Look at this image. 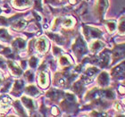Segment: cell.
Listing matches in <instances>:
<instances>
[{
    "label": "cell",
    "mask_w": 125,
    "mask_h": 117,
    "mask_svg": "<svg viewBox=\"0 0 125 117\" xmlns=\"http://www.w3.org/2000/svg\"><path fill=\"white\" fill-rule=\"evenodd\" d=\"M98 83L100 86L104 87L108 85L109 83V75L107 74V73L105 72H103L102 73H100V75L98 76Z\"/></svg>",
    "instance_id": "cell-5"
},
{
    "label": "cell",
    "mask_w": 125,
    "mask_h": 117,
    "mask_svg": "<svg viewBox=\"0 0 125 117\" xmlns=\"http://www.w3.org/2000/svg\"><path fill=\"white\" fill-rule=\"evenodd\" d=\"M125 55V47H119L115 50L114 52V56L115 59H119Z\"/></svg>",
    "instance_id": "cell-8"
},
{
    "label": "cell",
    "mask_w": 125,
    "mask_h": 117,
    "mask_svg": "<svg viewBox=\"0 0 125 117\" xmlns=\"http://www.w3.org/2000/svg\"><path fill=\"white\" fill-rule=\"evenodd\" d=\"M109 55L108 53H103L101 55H99L98 57H96L94 60L93 63H96L97 64H99L101 67H104L109 64Z\"/></svg>",
    "instance_id": "cell-3"
},
{
    "label": "cell",
    "mask_w": 125,
    "mask_h": 117,
    "mask_svg": "<svg viewBox=\"0 0 125 117\" xmlns=\"http://www.w3.org/2000/svg\"><path fill=\"white\" fill-rule=\"evenodd\" d=\"M15 4L17 5H21V6H23V5H27L30 4L29 0H15Z\"/></svg>",
    "instance_id": "cell-27"
},
{
    "label": "cell",
    "mask_w": 125,
    "mask_h": 117,
    "mask_svg": "<svg viewBox=\"0 0 125 117\" xmlns=\"http://www.w3.org/2000/svg\"><path fill=\"white\" fill-rule=\"evenodd\" d=\"M7 22H8V21L5 18V17H0V23L6 25V24H7Z\"/></svg>",
    "instance_id": "cell-32"
},
{
    "label": "cell",
    "mask_w": 125,
    "mask_h": 117,
    "mask_svg": "<svg viewBox=\"0 0 125 117\" xmlns=\"http://www.w3.org/2000/svg\"><path fill=\"white\" fill-rule=\"evenodd\" d=\"M84 34L88 39H94V38H99L102 35V32L98 29L92 28V27L84 26Z\"/></svg>",
    "instance_id": "cell-2"
},
{
    "label": "cell",
    "mask_w": 125,
    "mask_h": 117,
    "mask_svg": "<svg viewBox=\"0 0 125 117\" xmlns=\"http://www.w3.org/2000/svg\"><path fill=\"white\" fill-rule=\"evenodd\" d=\"M73 21L71 18L65 19L64 21H62V25H63L64 27H70V26L73 25Z\"/></svg>",
    "instance_id": "cell-28"
},
{
    "label": "cell",
    "mask_w": 125,
    "mask_h": 117,
    "mask_svg": "<svg viewBox=\"0 0 125 117\" xmlns=\"http://www.w3.org/2000/svg\"><path fill=\"white\" fill-rule=\"evenodd\" d=\"M0 81H1V79H0Z\"/></svg>",
    "instance_id": "cell-40"
},
{
    "label": "cell",
    "mask_w": 125,
    "mask_h": 117,
    "mask_svg": "<svg viewBox=\"0 0 125 117\" xmlns=\"http://www.w3.org/2000/svg\"><path fill=\"white\" fill-rule=\"evenodd\" d=\"M26 77L30 81H33V79H34V76H33V74H32V73H31V72H27V73H26Z\"/></svg>",
    "instance_id": "cell-31"
},
{
    "label": "cell",
    "mask_w": 125,
    "mask_h": 117,
    "mask_svg": "<svg viewBox=\"0 0 125 117\" xmlns=\"http://www.w3.org/2000/svg\"><path fill=\"white\" fill-rule=\"evenodd\" d=\"M73 51L75 52V54L79 56H81L83 55L84 54H86L87 52V47L85 45V42L82 40V39L79 38V39H76L75 43L73 47Z\"/></svg>",
    "instance_id": "cell-1"
},
{
    "label": "cell",
    "mask_w": 125,
    "mask_h": 117,
    "mask_svg": "<svg viewBox=\"0 0 125 117\" xmlns=\"http://www.w3.org/2000/svg\"><path fill=\"white\" fill-rule=\"evenodd\" d=\"M112 75L115 77H124L125 76V62L122 63L120 64L114 68L112 71Z\"/></svg>",
    "instance_id": "cell-4"
},
{
    "label": "cell",
    "mask_w": 125,
    "mask_h": 117,
    "mask_svg": "<svg viewBox=\"0 0 125 117\" xmlns=\"http://www.w3.org/2000/svg\"><path fill=\"white\" fill-rule=\"evenodd\" d=\"M119 92H120L121 94H124L125 93V87H123V86L119 87Z\"/></svg>",
    "instance_id": "cell-33"
},
{
    "label": "cell",
    "mask_w": 125,
    "mask_h": 117,
    "mask_svg": "<svg viewBox=\"0 0 125 117\" xmlns=\"http://www.w3.org/2000/svg\"><path fill=\"white\" fill-rule=\"evenodd\" d=\"M10 39H11L10 35L8 34V32L5 29L0 30V39H2L4 41H9Z\"/></svg>",
    "instance_id": "cell-15"
},
{
    "label": "cell",
    "mask_w": 125,
    "mask_h": 117,
    "mask_svg": "<svg viewBox=\"0 0 125 117\" xmlns=\"http://www.w3.org/2000/svg\"><path fill=\"white\" fill-rule=\"evenodd\" d=\"M70 3H71V4H75L76 0H70Z\"/></svg>",
    "instance_id": "cell-38"
},
{
    "label": "cell",
    "mask_w": 125,
    "mask_h": 117,
    "mask_svg": "<svg viewBox=\"0 0 125 117\" xmlns=\"http://www.w3.org/2000/svg\"><path fill=\"white\" fill-rule=\"evenodd\" d=\"M54 52H55V55H57L58 53H60V49L57 48V47H55V48H54Z\"/></svg>",
    "instance_id": "cell-36"
},
{
    "label": "cell",
    "mask_w": 125,
    "mask_h": 117,
    "mask_svg": "<svg viewBox=\"0 0 125 117\" xmlns=\"http://www.w3.org/2000/svg\"><path fill=\"white\" fill-rule=\"evenodd\" d=\"M58 110L56 107H53V114H55V115H57L58 114Z\"/></svg>",
    "instance_id": "cell-37"
},
{
    "label": "cell",
    "mask_w": 125,
    "mask_h": 117,
    "mask_svg": "<svg viewBox=\"0 0 125 117\" xmlns=\"http://www.w3.org/2000/svg\"><path fill=\"white\" fill-rule=\"evenodd\" d=\"M97 73H98V69H96V68H95V67H90V68H89V69L86 71V73H85V75L89 76V77L92 78V77L96 75Z\"/></svg>",
    "instance_id": "cell-17"
},
{
    "label": "cell",
    "mask_w": 125,
    "mask_h": 117,
    "mask_svg": "<svg viewBox=\"0 0 125 117\" xmlns=\"http://www.w3.org/2000/svg\"><path fill=\"white\" fill-rule=\"evenodd\" d=\"M101 92V96L107 99H113L115 97V92L110 89H105V90H100Z\"/></svg>",
    "instance_id": "cell-9"
},
{
    "label": "cell",
    "mask_w": 125,
    "mask_h": 117,
    "mask_svg": "<svg viewBox=\"0 0 125 117\" xmlns=\"http://www.w3.org/2000/svg\"><path fill=\"white\" fill-rule=\"evenodd\" d=\"M13 47H14L16 49H22L25 47V41L21 39H17L13 43Z\"/></svg>",
    "instance_id": "cell-13"
},
{
    "label": "cell",
    "mask_w": 125,
    "mask_h": 117,
    "mask_svg": "<svg viewBox=\"0 0 125 117\" xmlns=\"http://www.w3.org/2000/svg\"><path fill=\"white\" fill-rule=\"evenodd\" d=\"M25 24H26V21H24V20H19V21H16L15 23L13 24V28L15 30H18V31H20V30H22L24 28V26H25Z\"/></svg>",
    "instance_id": "cell-16"
},
{
    "label": "cell",
    "mask_w": 125,
    "mask_h": 117,
    "mask_svg": "<svg viewBox=\"0 0 125 117\" xmlns=\"http://www.w3.org/2000/svg\"><path fill=\"white\" fill-rule=\"evenodd\" d=\"M3 54L4 55H5L6 56H8V57H11V58H13V56L14 55H13V54H12V51H11L10 48H8V47H6V48H5V49L3 50Z\"/></svg>",
    "instance_id": "cell-26"
},
{
    "label": "cell",
    "mask_w": 125,
    "mask_h": 117,
    "mask_svg": "<svg viewBox=\"0 0 125 117\" xmlns=\"http://www.w3.org/2000/svg\"><path fill=\"white\" fill-rule=\"evenodd\" d=\"M118 29H119V32L121 34H125V18H122L120 20Z\"/></svg>",
    "instance_id": "cell-22"
},
{
    "label": "cell",
    "mask_w": 125,
    "mask_h": 117,
    "mask_svg": "<svg viewBox=\"0 0 125 117\" xmlns=\"http://www.w3.org/2000/svg\"><path fill=\"white\" fill-rule=\"evenodd\" d=\"M61 95H62V93L57 90H52L47 93V96L50 97L51 99H53V100H57L61 96Z\"/></svg>",
    "instance_id": "cell-14"
},
{
    "label": "cell",
    "mask_w": 125,
    "mask_h": 117,
    "mask_svg": "<svg viewBox=\"0 0 125 117\" xmlns=\"http://www.w3.org/2000/svg\"><path fill=\"white\" fill-rule=\"evenodd\" d=\"M73 88H74L75 92H77L78 94H81V92L83 91V84H82L81 81H78V82H76V83L74 84Z\"/></svg>",
    "instance_id": "cell-19"
},
{
    "label": "cell",
    "mask_w": 125,
    "mask_h": 117,
    "mask_svg": "<svg viewBox=\"0 0 125 117\" xmlns=\"http://www.w3.org/2000/svg\"><path fill=\"white\" fill-rule=\"evenodd\" d=\"M47 43L46 41V39H41L37 42V48H38V50H39V52L41 53L45 52L47 50Z\"/></svg>",
    "instance_id": "cell-7"
},
{
    "label": "cell",
    "mask_w": 125,
    "mask_h": 117,
    "mask_svg": "<svg viewBox=\"0 0 125 117\" xmlns=\"http://www.w3.org/2000/svg\"><path fill=\"white\" fill-rule=\"evenodd\" d=\"M115 109L116 110H118V111H122V107H121V106L119 104H118V103H116V104H115Z\"/></svg>",
    "instance_id": "cell-34"
},
{
    "label": "cell",
    "mask_w": 125,
    "mask_h": 117,
    "mask_svg": "<svg viewBox=\"0 0 125 117\" xmlns=\"http://www.w3.org/2000/svg\"><path fill=\"white\" fill-rule=\"evenodd\" d=\"M108 2L107 0H98V5H97V12H98L99 15H102L104 13V11L106 9Z\"/></svg>",
    "instance_id": "cell-6"
},
{
    "label": "cell",
    "mask_w": 125,
    "mask_h": 117,
    "mask_svg": "<svg viewBox=\"0 0 125 117\" xmlns=\"http://www.w3.org/2000/svg\"><path fill=\"white\" fill-rule=\"evenodd\" d=\"M49 36L52 38L55 41H56L57 43H59V44H62V39L61 38L59 35H57V34H49Z\"/></svg>",
    "instance_id": "cell-24"
},
{
    "label": "cell",
    "mask_w": 125,
    "mask_h": 117,
    "mask_svg": "<svg viewBox=\"0 0 125 117\" xmlns=\"http://www.w3.org/2000/svg\"><path fill=\"white\" fill-rule=\"evenodd\" d=\"M123 103H124V105H125V98H124V99H123Z\"/></svg>",
    "instance_id": "cell-39"
},
{
    "label": "cell",
    "mask_w": 125,
    "mask_h": 117,
    "mask_svg": "<svg viewBox=\"0 0 125 117\" xmlns=\"http://www.w3.org/2000/svg\"><path fill=\"white\" fill-rule=\"evenodd\" d=\"M22 87H23V81H17L14 84V87H13V91L14 92H21Z\"/></svg>",
    "instance_id": "cell-21"
},
{
    "label": "cell",
    "mask_w": 125,
    "mask_h": 117,
    "mask_svg": "<svg viewBox=\"0 0 125 117\" xmlns=\"http://www.w3.org/2000/svg\"><path fill=\"white\" fill-rule=\"evenodd\" d=\"M26 92L28 94H30V95H31V96H36V95L39 94V90H38V89H37L34 86L28 87L27 89H26Z\"/></svg>",
    "instance_id": "cell-23"
},
{
    "label": "cell",
    "mask_w": 125,
    "mask_h": 117,
    "mask_svg": "<svg viewBox=\"0 0 125 117\" xmlns=\"http://www.w3.org/2000/svg\"><path fill=\"white\" fill-rule=\"evenodd\" d=\"M0 67H1V68H5V63H4V61H3L1 58H0Z\"/></svg>",
    "instance_id": "cell-35"
},
{
    "label": "cell",
    "mask_w": 125,
    "mask_h": 117,
    "mask_svg": "<svg viewBox=\"0 0 125 117\" xmlns=\"http://www.w3.org/2000/svg\"><path fill=\"white\" fill-rule=\"evenodd\" d=\"M39 85L42 88H46L47 86V76L45 73H41L39 75Z\"/></svg>",
    "instance_id": "cell-12"
},
{
    "label": "cell",
    "mask_w": 125,
    "mask_h": 117,
    "mask_svg": "<svg viewBox=\"0 0 125 117\" xmlns=\"http://www.w3.org/2000/svg\"><path fill=\"white\" fill-rule=\"evenodd\" d=\"M21 100H22V102L24 103V105H25L28 108H30V109H33L34 108V104H33V102H32L31 99L27 98L26 96H22Z\"/></svg>",
    "instance_id": "cell-18"
},
{
    "label": "cell",
    "mask_w": 125,
    "mask_h": 117,
    "mask_svg": "<svg viewBox=\"0 0 125 117\" xmlns=\"http://www.w3.org/2000/svg\"><path fill=\"white\" fill-rule=\"evenodd\" d=\"M8 65H9V67L11 68V70L13 71V74H15V75H17V76L21 74V70L14 64V63L9 61V62H8Z\"/></svg>",
    "instance_id": "cell-10"
},
{
    "label": "cell",
    "mask_w": 125,
    "mask_h": 117,
    "mask_svg": "<svg viewBox=\"0 0 125 117\" xmlns=\"http://www.w3.org/2000/svg\"><path fill=\"white\" fill-rule=\"evenodd\" d=\"M104 47V43L102 41H99V40H96L91 45V50L93 52H97L99 50H101Z\"/></svg>",
    "instance_id": "cell-11"
},
{
    "label": "cell",
    "mask_w": 125,
    "mask_h": 117,
    "mask_svg": "<svg viewBox=\"0 0 125 117\" xmlns=\"http://www.w3.org/2000/svg\"><path fill=\"white\" fill-rule=\"evenodd\" d=\"M14 106H15V108L17 109V111H18L20 114H21V115H25V114H24V111L23 109H22V107L21 106V105H20V102L19 101H16L15 103H14Z\"/></svg>",
    "instance_id": "cell-25"
},
{
    "label": "cell",
    "mask_w": 125,
    "mask_h": 117,
    "mask_svg": "<svg viewBox=\"0 0 125 117\" xmlns=\"http://www.w3.org/2000/svg\"><path fill=\"white\" fill-rule=\"evenodd\" d=\"M37 64H38V59L35 57H32L31 60H30V65H31L32 68H35L36 67Z\"/></svg>",
    "instance_id": "cell-30"
},
{
    "label": "cell",
    "mask_w": 125,
    "mask_h": 117,
    "mask_svg": "<svg viewBox=\"0 0 125 117\" xmlns=\"http://www.w3.org/2000/svg\"><path fill=\"white\" fill-rule=\"evenodd\" d=\"M0 11H1V10H0Z\"/></svg>",
    "instance_id": "cell-41"
},
{
    "label": "cell",
    "mask_w": 125,
    "mask_h": 117,
    "mask_svg": "<svg viewBox=\"0 0 125 117\" xmlns=\"http://www.w3.org/2000/svg\"><path fill=\"white\" fill-rule=\"evenodd\" d=\"M106 28L110 32H114L116 30V22L114 21H107L106 23Z\"/></svg>",
    "instance_id": "cell-20"
},
{
    "label": "cell",
    "mask_w": 125,
    "mask_h": 117,
    "mask_svg": "<svg viewBox=\"0 0 125 117\" xmlns=\"http://www.w3.org/2000/svg\"><path fill=\"white\" fill-rule=\"evenodd\" d=\"M60 64L62 65H69L70 64V61L68 60L66 56H62L60 59Z\"/></svg>",
    "instance_id": "cell-29"
}]
</instances>
